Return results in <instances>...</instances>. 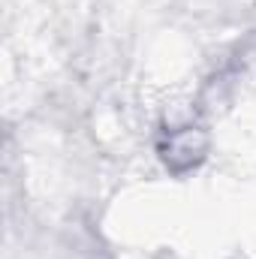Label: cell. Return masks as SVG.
I'll list each match as a JSON object with an SVG mask.
<instances>
[{"label": "cell", "instance_id": "cell-1", "mask_svg": "<svg viewBox=\"0 0 256 259\" xmlns=\"http://www.w3.org/2000/svg\"><path fill=\"white\" fill-rule=\"evenodd\" d=\"M202 154H205V136L193 127L169 133V139H166V145H163V160H166V166H172L175 172L190 169L193 163L202 160Z\"/></svg>", "mask_w": 256, "mask_h": 259}]
</instances>
